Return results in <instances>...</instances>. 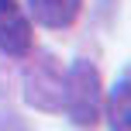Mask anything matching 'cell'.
<instances>
[{
    "label": "cell",
    "instance_id": "cell-5",
    "mask_svg": "<svg viewBox=\"0 0 131 131\" xmlns=\"http://www.w3.org/2000/svg\"><path fill=\"white\" fill-rule=\"evenodd\" d=\"M107 124L111 131H131V79H121L107 97Z\"/></svg>",
    "mask_w": 131,
    "mask_h": 131
},
{
    "label": "cell",
    "instance_id": "cell-2",
    "mask_svg": "<svg viewBox=\"0 0 131 131\" xmlns=\"http://www.w3.org/2000/svg\"><path fill=\"white\" fill-rule=\"evenodd\" d=\"M28 104L31 107H41V111H62V72L52 66V59L45 62H35L28 69Z\"/></svg>",
    "mask_w": 131,
    "mask_h": 131
},
{
    "label": "cell",
    "instance_id": "cell-1",
    "mask_svg": "<svg viewBox=\"0 0 131 131\" xmlns=\"http://www.w3.org/2000/svg\"><path fill=\"white\" fill-rule=\"evenodd\" d=\"M62 107L76 128H97L100 107H104V86L93 62L79 59L69 66V72L62 76Z\"/></svg>",
    "mask_w": 131,
    "mask_h": 131
},
{
    "label": "cell",
    "instance_id": "cell-4",
    "mask_svg": "<svg viewBox=\"0 0 131 131\" xmlns=\"http://www.w3.org/2000/svg\"><path fill=\"white\" fill-rule=\"evenodd\" d=\"M28 10L41 28H69L83 10V0H28Z\"/></svg>",
    "mask_w": 131,
    "mask_h": 131
},
{
    "label": "cell",
    "instance_id": "cell-3",
    "mask_svg": "<svg viewBox=\"0 0 131 131\" xmlns=\"http://www.w3.org/2000/svg\"><path fill=\"white\" fill-rule=\"evenodd\" d=\"M35 45V31L28 14L14 0H0V52L7 55H28Z\"/></svg>",
    "mask_w": 131,
    "mask_h": 131
}]
</instances>
